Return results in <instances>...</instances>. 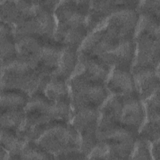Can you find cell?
<instances>
[{"label":"cell","instance_id":"1","mask_svg":"<svg viewBox=\"0 0 160 160\" xmlns=\"http://www.w3.org/2000/svg\"><path fill=\"white\" fill-rule=\"evenodd\" d=\"M36 142L55 159H88L81 151L80 136L70 122H56Z\"/></svg>","mask_w":160,"mask_h":160},{"label":"cell","instance_id":"2","mask_svg":"<svg viewBox=\"0 0 160 160\" xmlns=\"http://www.w3.org/2000/svg\"><path fill=\"white\" fill-rule=\"evenodd\" d=\"M50 77L41 74L26 62L16 59L1 68V90H20L31 96L43 92Z\"/></svg>","mask_w":160,"mask_h":160},{"label":"cell","instance_id":"3","mask_svg":"<svg viewBox=\"0 0 160 160\" xmlns=\"http://www.w3.org/2000/svg\"><path fill=\"white\" fill-rule=\"evenodd\" d=\"M32 15L14 27V36H33L44 42L56 41V20L54 10L60 1H34Z\"/></svg>","mask_w":160,"mask_h":160},{"label":"cell","instance_id":"4","mask_svg":"<svg viewBox=\"0 0 160 160\" xmlns=\"http://www.w3.org/2000/svg\"><path fill=\"white\" fill-rule=\"evenodd\" d=\"M71 109L82 107L100 108L111 94L106 84L72 76L68 81Z\"/></svg>","mask_w":160,"mask_h":160},{"label":"cell","instance_id":"5","mask_svg":"<svg viewBox=\"0 0 160 160\" xmlns=\"http://www.w3.org/2000/svg\"><path fill=\"white\" fill-rule=\"evenodd\" d=\"M99 109L82 107L72 110L70 123L78 131L81 139V151L88 158L97 143Z\"/></svg>","mask_w":160,"mask_h":160},{"label":"cell","instance_id":"6","mask_svg":"<svg viewBox=\"0 0 160 160\" xmlns=\"http://www.w3.org/2000/svg\"><path fill=\"white\" fill-rule=\"evenodd\" d=\"M138 134L121 126L97 130V141L104 142L110 159H130Z\"/></svg>","mask_w":160,"mask_h":160},{"label":"cell","instance_id":"7","mask_svg":"<svg viewBox=\"0 0 160 160\" xmlns=\"http://www.w3.org/2000/svg\"><path fill=\"white\" fill-rule=\"evenodd\" d=\"M139 18L136 9H122L112 14L101 25L112 38L121 42L134 39Z\"/></svg>","mask_w":160,"mask_h":160},{"label":"cell","instance_id":"8","mask_svg":"<svg viewBox=\"0 0 160 160\" xmlns=\"http://www.w3.org/2000/svg\"><path fill=\"white\" fill-rule=\"evenodd\" d=\"M139 3V1H91L86 21L89 34L114 13L122 9H136Z\"/></svg>","mask_w":160,"mask_h":160},{"label":"cell","instance_id":"9","mask_svg":"<svg viewBox=\"0 0 160 160\" xmlns=\"http://www.w3.org/2000/svg\"><path fill=\"white\" fill-rule=\"evenodd\" d=\"M136 54L132 68H159L160 38L150 35H135Z\"/></svg>","mask_w":160,"mask_h":160},{"label":"cell","instance_id":"10","mask_svg":"<svg viewBox=\"0 0 160 160\" xmlns=\"http://www.w3.org/2000/svg\"><path fill=\"white\" fill-rule=\"evenodd\" d=\"M112 69L101 59L78 52L77 66L71 77L106 84Z\"/></svg>","mask_w":160,"mask_h":160},{"label":"cell","instance_id":"11","mask_svg":"<svg viewBox=\"0 0 160 160\" xmlns=\"http://www.w3.org/2000/svg\"><path fill=\"white\" fill-rule=\"evenodd\" d=\"M145 119L144 104L138 96H122L120 126L138 134Z\"/></svg>","mask_w":160,"mask_h":160},{"label":"cell","instance_id":"12","mask_svg":"<svg viewBox=\"0 0 160 160\" xmlns=\"http://www.w3.org/2000/svg\"><path fill=\"white\" fill-rule=\"evenodd\" d=\"M119 43L112 38L101 25L87 36L78 52L101 59L112 51Z\"/></svg>","mask_w":160,"mask_h":160},{"label":"cell","instance_id":"13","mask_svg":"<svg viewBox=\"0 0 160 160\" xmlns=\"http://www.w3.org/2000/svg\"><path fill=\"white\" fill-rule=\"evenodd\" d=\"M88 34L86 22H56L54 39L63 46L79 50Z\"/></svg>","mask_w":160,"mask_h":160},{"label":"cell","instance_id":"14","mask_svg":"<svg viewBox=\"0 0 160 160\" xmlns=\"http://www.w3.org/2000/svg\"><path fill=\"white\" fill-rule=\"evenodd\" d=\"M131 72L138 96L142 101L159 89V68H132Z\"/></svg>","mask_w":160,"mask_h":160},{"label":"cell","instance_id":"15","mask_svg":"<svg viewBox=\"0 0 160 160\" xmlns=\"http://www.w3.org/2000/svg\"><path fill=\"white\" fill-rule=\"evenodd\" d=\"M17 59L26 62L34 69L41 57L43 40L33 36H14Z\"/></svg>","mask_w":160,"mask_h":160},{"label":"cell","instance_id":"16","mask_svg":"<svg viewBox=\"0 0 160 160\" xmlns=\"http://www.w3.org/2000/svg\"><path fill=\"white\" fill-rule=\"evenodd\" d=\"M34 11V1H1V21L13 27L31 15Z\"/></svg>","mask_w":160,"mask_h":160},{"label":"cell","instance_id":"17","mask_svg":"<svg viewBox=\"0 0 160 160\" xmlns=\"http://www.w3.org/2000/svg\"><path fill=\"white\" fill-rule=\"evenodd\" d=\"M20 134L28 141H36L52 125L58 122L51 116L36 112H25Z\"/></svg>","mask_w":160,"mask_h":160},{"label":"cell","instance_id":"18","mask_svg":"<svg viewBox=\"0 0 160 160\" xmlns=\"http://www.w3.org/2000/svg\"><path fill=\"white\" fill-rule=\"evenodd\" d=\"M106 86L111 94L121 96L138 95L131 69L113 67Z\"/></svg>","mask_w":160,"mask_h":160},{"label":"cell","instance_id":"19","mask_svg":"<svg viewBox=\"0 0 160 160\" xmlns=\"http://www.w3.org/2000/svg\"><path fill=\"white\" fill-rule=\"evenodd\" d=\"M136 54V42L134 39L121 42L111 52L105 54L101 59L113 67L131 69Z\"/></svg>","mask_w":160,"mask_h":160},{"label":"cell","instance_id":"20","mask_svg":"<svg viewBox=\"0 0 160 160\" xmlns=\"http://www.w3.org/2000/svg\"><path fill=\"white\" fill-rule=\"evenodd\" d=\"M64 47L56 41L44 42L41 59L35 69L42 75L51 76L58 68Z\"/></svg>","mask_w":160,"mask_h":160},{"label":"cell","instance_id":"21","mask_svg":"<svg viewBox=\"0 0 160 160\" xmlns=\"http://www.w3.org/2000/svg\"><path fill=\"white\" fill-rule=\"evenodd\" d=\"M0 50L1 68L9 64L17 59L14 27L2 21L0 24Z\"/></svg>","mask_w":160,"mask_h":160},{"label":"cell","instance_id":"22","mask_svg":"<svg viewBox=\"0 0 160 160\" xmlns=\"http://www.w3.org/2000/svg\"><path fill=\"white\" fill-rule=\"evenodd\" d=\"M78 59V50L64 46L61 54L58 68L51 76L68 82L75 71Z\"/></svg>","mask_w":160,"mask_h":160},{"label":"cell","instance_id":"23","mask_svg":"<svg viewBox=\"0 0 160 160\" xmlns=\"http://www.w3.org/2000/svg\"><path fill=\"white\" fill-rule=\"evenodd\" d=\"M27 141L19 132L1 128V146L8 152L9 155V159H19L21 151Z\"/></svg>","mask_w":160,"mask_h":160},{"label":"cell","instance_id":"24","mask_svg":"<svg viewBox=\"0 0 160 160\" xmlns=\"http://www.w3.org/2000/svg\"><path fill=\"white\" fill-rule=\"evenodd\" d=\"M29 97L27 93L20 90H1V112L8 110L24 109Z\"/></svg>","mask_w":160,"mask_h":160},{"label":"cell","instance_id":"25","mask_svg":"<svg viewBox=\"0 0 160 160\" xmlns=\"http://www.w3.org/2000/svg\"><path fill=\"white\" fill-rule=\"evenodd\" d=\"M42 93L54 102L71 100L68 82L54 76L50 77Z\"/></svg>","mask_w":160,"mask_h":160},{"label":"cell","instance_id":"26","mask_svg":"<svg viewBox=\"0 0 160 160\" xmlns=\"http://www.w3.org/2000/svg\"><path fill=\"white\" fill-rule=\"evenodd\" d=\"M24 109L8 110L1 112V128L12 130L19 132L25 119Z\"/></svg>","mask_w":160,"mask_h":160},{"label":"cell","instance_id":"27","mask_svg":"<svg viewBox=\"0 0 160 160\" xmlns=\"http://www.w3.org/2000/svg\"><path fill=\"white\" fill-rule=\"evenodd\" d=\"M53 159L54 156L41 148L36 141H27L19 155V159Z\"/></svg>","mask_w":160,"mask_h":160},{"label":"cell","instance_id":"28","mask_svg":"<svg viewBox=\"0 0 160 160\" xmlns=\"http://www.w3.org/2000/svg\"><path fill=\"white\" fill-rule=\"evenodd\" d=\"M143 102L146 111L145 120L160 121L159 89Z\"/></svg>","mask_w":160,"mask_h":160},{"label":"cell","instance_id":"29","mask_svg":"<svg viewBox=\"0 0 160 160\" xmlns=\"http://www.w3.org/2000/svg\"><path fill=\"white\" fill-rule=\"evenodd\" d=\"M151 143L146 139L138 135L133 151L132 159H152L151 151Z\"/></svg>","mask_w":160,"mask_h":160},{"label":"cell","instance_id":"30","mask_svg":"<svg viewBox=\"0 0 160 160\" xmlns=\"http://www.w3.org/2000/svg\"><path fill=\"white\" fill-rule=\"evenodd\" d=\"M160 121L145 120L138 135L146 139L151 143L159 139Z\"/></svg>","mask_w":160,"mask_h":160},{"label":"cell","instance_id":"31","mask_svg":"<svg viewBox=\"0 0 160 160\" xmlns=\"http://www.w3.org/2000/svg\"><path fill=\"white\" fill-rule=\"evenodd\" d=\"M139 14L149 15L159 19L160 17V1H139L136 9Z\"/></svg>","mask_w":160,"mask_h":160},{"label":"cell","instance_id":"32","mask_svg":"<svg viewBox=\"0 0 160 160\" xmlns=\"http://www.w3.org/2000/svg\"><path fill=\"white\" fill-rule=\"evenodd\" d=\"M151 151L152 158L154 159H159V153H160V147H159V139H158L151 143Z\"/></svg>","mask_w":160,"mask_h":160},{"label":"cell","instance_id":"33","mask_svg":"<svg viewBox=\"0 0 160 160\" xmlns=\"http://www.w3.org/2000/svg\"><path fill=\"white\" fill-rule=\"evenodd\" d=\"M9 155L8 152L2 146H1V151H0V159L4 160V159H9Z\"/></svg>","mask_w":160,"mask_h":160}]
</instances>
